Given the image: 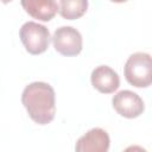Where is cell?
I'll return each instance as SVG.
<instances>
[{
	"label": "cell",
	"instance_id": "cell-1",
	"mask_svg": "<svg viewBox=\"0 0 152 152\" xmlns=\"http://www.w3.org/2000/svg\"><path fill=\"white\" fill-rule=\"evenodd\" d=\"M21 103L28 116L38 125H48L55 118V90L46 82H32L27 84L21 94Z\"/></svg>",
	"mask_w": 152,
	"mask_h": 152
},
{
	"label": "cell",
	"instance_id": "cell-2",
	"mask_svg": "<svg viewBox=\"0 0 152 152\" xmlns=\"http://www.w3.org/2000/svg\"><path fill=\"white\" fill-rule=\"evenodd\" d=\"M126 81L137 88H147L152 82L151 56L146 52L132 53L124 68Z\"/></svg>",
	"mask_w": 152,
	"mask_h": 152
},
{
	"label": "cell",
	"instance_id": "cell-3",
	"mask_svg": "<svg viewBox=\"0 0 152 152\" xmlns=\"http://www.w3.org/2000/svg\"><path fill=\"white\" fill-rule=\"evenodd\" d=\"M19 37L26 51L31 55L45 52L50 44V32L46 26L36 21H26L19 31Z\"/></svg>",
	"mask_w": 152,
	"mask_h": 152
},
{
	"label": "cell",
	"instance_id": "cell-4",
	"mask_svg": "<svg viewBox=\"0 0 152 152\" xmlns=\"http://www.w3.org/2000/svg\"><path fill=\"white\" fill-rule=\"evenodd\" d=\"M51 39L55 50L63 56H77L82 51V36L80 31L72 26L58 27Z\"/></svg>",
	"mask_w": 152,
	"mask_h": 152
},
{
	"label": "cell",
	"instance_id": "cell-5",
	"mask_svg": "<svg viewBox=\"0 0 152 152\" xmlns=\"http://www.w3.org/2000/svg\"><path fill=\"white\" fill-rule=\"evenodd\" d=\"M112 104L115 112L127 119L140 116L145 110L142 99L132 90H121L112 99Z\"/></svg>",
	"mask_w": 152,
	"mask_h": 152
},
{
	"label": "cell",
	"instance_id": "cell-6",
	"mask_svg": "<svg viewBox=\"0 0 152 152\" xmlns=\"http://www.w3.org/2000/svg\"><path fill=\"white\" fill-rule=\"evenodd\" d=\"M110 139L108 133L100 128L95 127L89 129L83 134L75 145L76 152H107L109 150Z\"/></svg>",
	"mask_w": 152,
	"mask_h": 152
},
{
	"label": "cell",
	"instance_id": "cell-7",
	"mask_svg": "<svg viewBox=\"0 0 152 152\" xmlns=\"http://www.w3.org/2000/svg\"><path fill=\"white\" fill-rule=\"evenodd\" d=\"M91 86L102 94H112L120 86V77L118 72L108 65L96 66L90 75Z\"/></svg>",
	"mask_w": 152,
	"mask_h": 152
},
{
	"label": "cell",
	"instance_id": "cell-8",
	"mask_svg": "<svg viewBox=\"0 0 152 152\" xmlns=\"http://www.w3.org/2000/svg\"><path fill=\"white\" fill-rule=\"evenodd\" d=\"M25 12L40 21H50L58 12L56 0H20Z\"/></svg>",
	"mask_w": 152,
	"mask_h": 152
},
{
	"label": "cell",
	"instance_id": "cell-9",
	"mask_svg": "<svg viewBox=\"0 0 152 152\" xmlns=\"http://www.w3.org/2000/svg\"><path fill=\"white\" fill-rule=\"evenodd\" d=\"M88 10V0H59L58 12L66 20L81 18Z\"/></svg>",
	"mask_w": 152,
	"mask_h": 152
},
{
	"label": "cell",
	"instance_id": "cell-10",
	"mask_svg": "<svg viewBox=\"0 0 152 152\" xmlns=\"http://www.w3.org/2000/svg\"><path fill=\"white\" fill-rule=\"evenodd\" d=\"M112 2H116V4H121V2H126L127 0H110Z\"/></svg>",
	"mask_w": 152,
	"mask_h": 152
},
{
	"label": "cell",
	"instance_id": "cell-11",
	"mask_svg": "<svg viewBox=\"0 0 152 152\" xmlns=\"http://www.w3.org/2000/svg\"><path fill=\"white\" fill-rule=\"evenodd\" d=\"M1 2H4V4H8V2H11L12 0H0Z\"/></svg>",
	"mask_w": 152,
	"mask_h": 152
}]
</instances>
